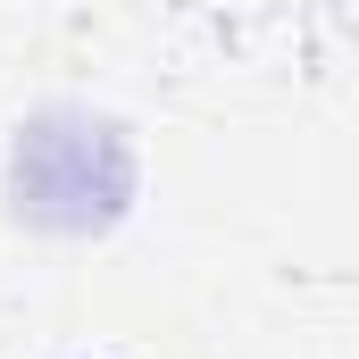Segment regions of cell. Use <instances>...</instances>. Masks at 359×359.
I'll return each mask as SVG.
<instances>
[{
    "label": "cell",
    "instance_id": "obj_1",
    "mask_svg": "<svg viewBox=\"0 0 359 359\" xmlns=\"http://www.w3.org/2000/svg\"><path fill=\"white\" fill-rule=\"evenodd\" d=\"M134 201V142L76 100L34 109L8 151V209L42 234H100Z\"/></svg>",
    "mask_w": 359,
    "mask_h": 359
}]
</instances>
